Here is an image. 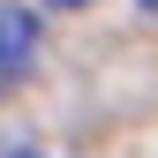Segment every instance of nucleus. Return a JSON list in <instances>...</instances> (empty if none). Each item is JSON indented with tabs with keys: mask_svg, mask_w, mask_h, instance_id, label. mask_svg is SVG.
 <instances>
[{
	"mask_svg": "<svg viewBox=\"0 0 158 158\" xmlns=\"http://www.w3.org/2000/svg\"><path fill=\"white\" fill-rule=\"evenodd\" d=\"M143 8H151V15H158V0H143Z\"/></svg>",
	"mask_w": 158,
	"mask_h": 158,
	"instance_id": "obj_3",
	"label": "nucleus"
},
{
	"mask_svg": "<svg viewBox=\"0 0 158 158\" xmlns=\"http://www.w3.org/2000/svg\"><path fill=\"white\" fill-rule=\"evenodd\" d=\"M38 60V15L15 8V0H0V83H15Z\"/></svg>",
	"mask_w": 158,
	"mask_h": 158,
	"instance_id": "obj_1",
	"label": "nucleus"
},
{
	"mask_svg": "<svg viewBox=\"0 0 158 158\" xmlns=\"http://www.w3.org/2000/svg\"><path fill=\"white\" fill-rule=\"evenodd\" d=\"M45 8H90V0H45Z\"/></svg>",
	"mask_w": 158,
	"mask_h": 158,
	"instance_id": "obj_2",
	"label": "nucleus"
}]
</instances>
